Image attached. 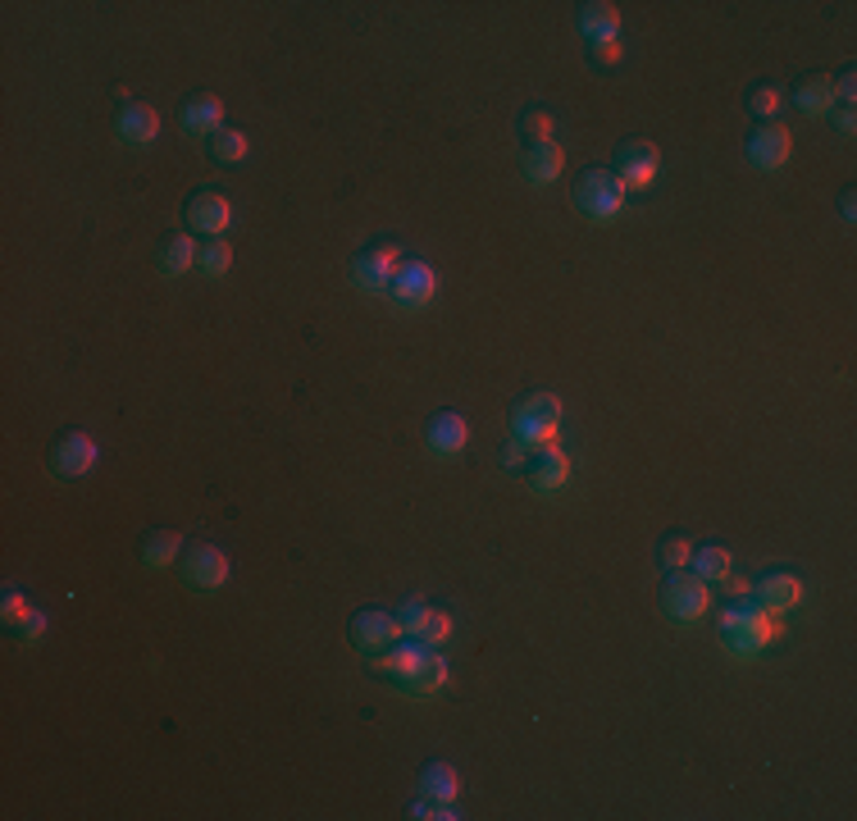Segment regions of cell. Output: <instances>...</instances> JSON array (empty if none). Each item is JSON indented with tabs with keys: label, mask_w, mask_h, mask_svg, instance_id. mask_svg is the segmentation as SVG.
<instances>
[{
	"label": "cell",
	"mask_w": 857,
	"mask_h": 821,
	"mask_svg": "<svg viewBox=\"0 0 857 821\" xmlns=\"http://www.w3.org/2000/svg\"><path fill=\"white\" fill-rule=\"evenodd\" d=\"M775 639H781V621H775V611H766L752 594L730 598L721 607V644L735 657H758L775 644Z\"/></svg>",
	"instance_id": "cell-1"
},
{
	"label": "cell",
	"mask_w": 857,
	"mask_h": 821,
	"mask_svg": "<svg viewBox=\"0 0 857 821\" xmlns=\"http://www.w3.org/2000/svg\"><path fill=\"white\" fill-rule=\"evenodd\" d=\"M561 429V397L557 393H525L511 406V439L525 443L529 452L552 443Z\"/></svg>",
	"instance_id": "cell-2"
},
{
	"label": "cell",
	"mask_w": 857,
	"mask_h": 821,
	"mask_svg": "<svg viewBox=\"0 0 857 821\" xmlns=\"http://www.w3.org/2000/svg\"><path fill=\"white\" fill-rule=\"evenodd\" d=\"M626 201H630V188L620 183V174H616L611 165H593V169L580 174V183H575V205H580L584 215H593V219H616L620 211H626Z\"/></svg>",
	"instance_id": "cell-3"
},
{
	"label": "cell",
	"mask_w": 857,
	"mask_h": 821,
	"mask_svg": "<svg viewBox=\"0 0 857 821\" xmlns=\"http://www.w3.org/2000/svg\"><path fill=\"white\" fill-rule=\"evenodd\" d=\"M662 607L670 621H698V616H707V607H712V584L698 580L693 571H670L666 588H662Z\"/></svg>",
	"instance_id": "cell-4"
},
{
	"label": "cell",
	"mask_w": 857,
	"mask_h": 821,
	"mask_svg": "<svg viewBox=\"0 0 857 821\" xmlns=\"http://www.w3.org/2000/svg\"><path fill=\"white\" fill-rule=\"evenodd\" d=\"M402 270V247L397 242H370L366 251H356L352 261V284L366 293H388Z\"/></svg>",
	"instance_id": "cell-5"
},
{
	"label": "cell",
	"mask_w": 857,
	"mask_h": 821,
	"mask_svg": "<svg viewBox=\"0 0 857 821\" xmlns=\"http://www.w3.org/2000/svg\"><path fill=\"white\" fill-rule=\"evenodd\" d=\"M616 174H620V183H626L630 192H639V188H653L657 183V174H662V151L647 142V138H630V142H620V151H616Z\"/></svg>",
	"instance_id": "cell-6"
},
{
	"label": "cell",
	"mask_w": 857,
	"mask_h": 821,
	"mask_svg": "<svg viewBox=\"0 0 857 821\" xmlns=\"http://www.w3.org/2000/svg\"><path fill=\"white\" fill-rule=\"evenodd\" d=\"M425 657H429V644H420V639H397V644H388L383 653H374V676L379 680H393L397 689H406L410 680H415V671L425 666Z\"/></svg>",
	"instance_id": "cell-7"
},
{
	"label": "cell",
	"mask_w": 857,
	"mask_h": 821,
	"mask_svg": "<svg viewBox=\"0 0 857 821\" xmlns=\"http://www.w3.org/2000/svg\"><path fill=\"white\" fill-rule=\"evenodd\" d=\"M96 456H100V448H96L92 433L69 429V433H60V439H56V448H50V471L64 475V479H83L96 466Z\"/></svg>",
	"instance_id": "cell-8"
},
{
	"label": "cell",
	"mask_w": 857,
	"mask_h": 821,
	"mask_svg": "<svg viewBox=\"0 0 857 821\" xmlns=\"http://www.w3.org/2000/svg\"><path fill=\"white\" fill-rule=\"evenodd\" d=\"M183 215H188V228H197V234L224 238V228L233 224V205H228V197L219 188H197L188 197V211Z\"/></svg>",
	"instance_id": "cell-9"
},
{
	"label": "cell",
	"mask_w": 857,
	"mask_h": 821,
	"mask_svg": "<svg viewBox=\"0 0 857 821\" xmlns=\"http://www.w3.org/2000/svg\"><path fill=\"white\" fill-rule=\"evenodd\" d=\"M743 151L758 169H781L794 151V138L785 123H752V133L743 138Z\"/></svg>",
	"instance_id": "cell-10"
},
{
	"label": "cell",
	"mask_w": 857,
	"mask_h": 821,
	"mask_svg": "<svg viewBox=\"0 0 857 821\" xmlns=\"http://www.w3.org/2000/svg\"><path fill=\"white\" fill-rule=\"evenodd\" d=\"M402 639V626H397V616L393 611H379V607H366V611H356L352 616V644L360 649V653H383L388 644H397Z\"/></svg>",
	"instance_id": "cell-11"
},
{
	"label": "cell",
	"mask_w": 857,
	"mask_h": 821,
	"mask_svg": "<svg viewBox=\"0 0 857 821\" xmlns=\"http://www.w3.org/2000/svg\"><path fill=\"white\" fill-rule=\"evenodd\" d=\"M521 475L529 479L534 493H561V484L570 479V456H566L557 443H543V448L529 452V461H525Z\"/></svg>",
	"instance_id": "cell-12"
},
{
	"label": "cell",
	"mask_w": 857,
	"mask_h": 821,
	"mask_svg": "<svg viewBox=\"0 0 857 821\" xmlns=\"http://www.w3.org/2000/svg\"><path fill=\"white\" fill-rule=\"evenodd\" d=\"M393 301H402V306H429L433 297H438V270L429 265V261H402V270H397V278H393Z\"/></svg>",
	"instance_id": "cell-13"
},
{
	"label": "cell",
	"mask_w": 857,
	"mask_h": 821,
	"mask_svg": "<svg viewBox=\"0 0 857 821\" xmlns=\"http://www.w3.org/2000/svg\"><path fill=\"white\" fill-rule=\"evenodd\" d=\"M183 575H188V584L192 588H224L228 584V552L224 548H215V544H197L188 557H183Z\"/></svg>",
	"instance_id": "cell-14"
},
{
	"label": "cell",
	"mask_w": 857,
	"mask_h": 821,
	"mask_svg": "<svg viewBox=\"0 0 857 821\" xmlns=\"http://www.w3.org/2000/svg\"><path fill=\"white\" fill-rule=\"evenodd\" d=\"M425 443L433 456H456L465 443H471V425H465L461 410H433L429 425H425Z\"/></svg>",
	"instance_id": "cell-15"
},
{
	"label": "cell",
	"mask_w": 857,
	"mask_h": 821,
	"mask_svg": "<svg viewBox=\"0 0 857 821\" xmlns=\"http://www.w3.org/2000/svg\"><path fill=\"white\" fill-rule=\"evenodd\" d=\"M758 598L766 611H775V616H785V611H794L798 603H802V580L794 575V571H766L762 580H758Z\"/></svg>",
	"instance_id": "cell-16"
},
{
	"label": "cell",
	"mask_w": 857,
	"mask_h": 821,
	"mask_svg": "<svg viewBox=\"0 0 857 821\" xmlns=\"http://www.w3.org/2000/svg\"><path fill=\"white\" fill-rule=\"evenodd\" d=\"M115 123H119V138L128 146H146L160 138V115H155V106H146V100H123Z\"/></svg>",
	"instance_id": "cell-17"
},
{
	"label": "cell",
	"mask_w": 857,
	"mask_h": 821,
	"mask_svg": "<svg viewBox=\"0 0 857 821\" xmlns=\"http://www.w3.org/2000/svg\"><path fill=\"white\" fill-rule=\"evenodd\" d=\"M183 128L188 133H201V138H215L219 128H224V100L215 96V92H197V96H188L183 100Z\"/></svg>",
	"instance_id": "cell-18"
},
{
	"label": "cell",
	"mask_w": 857,
	"mask_h": 821,
	"mask_svg": "<svg viewBox=\"0 0 857 821\" xmlns=\"http://www.w3.org/2000/svg\"><path fill=\"white\" fill-rule=\"evenodd\" d=\"M197 255H201V247L192 234H169V238H160V251H155V270L165 278H178V274L197 270Z\"/></svg>",
	"instance_id": "cell-19"
},
{
	"label": "cell",
	"mask_w": 857,
	"mask_h": 821,
	"mask_svg": "<svg viewBox=\"0 0 857 821\" xmlns=\"http://www.w3.org/2000/svg\"><path fill=\"white\" fill-rule=\"evenodd\" d=\"M835 100H840L835 73H808V79L794 87V106L802 115H830V110H835Z\"/></svg>",
	"instance_id": "cell-20"
},
{
	"label": "cell",
	"mask_w": 857,
	"mask_h": 821,
	"mask_svg": "<svg viewBox=\"0 0 857 821\" xmlns=\"http://www.w3.org/2000/svg\"><path fill=\"white\" fill-rule=\"evenodd\" d=\"M138 557H142L146 571H165V567H174V561H183V534L178 530H146Z\"/></svg>",
	"instance_id": "cell-21"
},
{
	"label": "cell",
	"mask_w": 857,
	"mask_h": 821,
	"mask_svg": "<svg viewBox=\"0 0 857 821\" xmlns=\"http://www.w3.org/2000/svg\"><path fill=\"white\" fill-rule=\"evenodd\" d=\"M566 169V156L557 142H538V146H525V178L529 183H557Z\"/></svg>",
	"instance_id": "cell-22"
},
{
	"label": "cell",
	"mask_w": 857,
	"mask_h": 821,
	"mask_svg": "<svg viewBox=\"0 0 857 821\" xmlns=\"http://www.w3.org/2000/svg\"><path fill=\"white\" fill-rule=\"evenodd\" d=\"M580 33H584L588 41L620 37V10L607 5V0H588V5H580Z\"/></svg>",
	"instance_id": "cell-23"
},
{
	"label": "cell",
	"mask_w": 857,
	"mask_h": 821,
	"mask_svg": "<svg viewBox=\"0 0 857 821\" xmlns=\"http://www.w3.org/2000/svg\"><path fill=\"white\" fill-rule=\"evenodd\" d=\"M693 575L698 580H707V584H721L725 575L735 571V552L725 548V544H703V548H693Z\"/></svg>",
	"instance_id": "cell-24"
},
{
	"label": "cell",
	"mask_w": 857,
	"mask_h": 821,
	"mask_svg": "<svg viewBox=\"0 0 857 821\" xmlns=\"http://www.w3.org/2000/svg\"><path fill=\"white\" fill-rule=\"evenodd\" d=\"M420 789H425V799L456 804V794H461V776H456V766H452V762H429L425 772H420Z\"/></svg>",
	"instance_id": "cell-25"
},
{
	"label": "cell",
	"mask_w": 857,
	"mask_h": 821,
	"mask_svg": "<svg viewBox=\"0 0 857 821\" xmlns=\"http://www.w3.org/2000/svg\"><path fill=\"white\" fill-rule=\"evenodd\" d=\"M211 156L219 160V165H238V160H247L251 156V142H247V133H238V128H219V133L211 138Z\"/></svg>",
	"instance_id": "cell-26"
},
{
	"label": "cell",
	"mask_w": 857,
	"mask_h": 821,
	"mask_svg": "<svg viewBox=\"0 0 857 821\" xmlns=\"http://www.w3.org/2000/svg\"><path fill=\"white\" fill-rule=\"evenodd\" d=\"M657 561L666 567V575H670V571H689V561H693V538H685L680 530H670L662 544H657Z\"/></svg>",
	"instance_id": "cell-27"
},
{
	"label": "cell",
	"mask_w": 857,
	"mask_h": 821,
	"mask_svg": "<svg viewBox=\"0 0 857 821\" xmlns=\"http://www.w3.org/2000/svg\"><path fill=\"white\" fill-rule=\"evenodd\" d=\"M443 685H448V657L429 653V657H425V666L415 671V680L406 685V694H438Z\"/></svg>",
	"instance_id": "cell-28"
},
{
	"label": "cell",
	"mask_w": 857,
	"mask_h": 821,
	"mask_svg": "<svg viewBox=\"0 0 857 821\" xmlns=\"http://www.w3.org/2000/svg\"><path fill=\"white\" fill-rule=\"evenodd\" d=\"M228 265H233V247H228L224 238H205V242H201V255H197V270H201L205 278H224Z\"/></svg>",
	"instance_id": "cell-29"
},
{
	"label": "cell",
	"mask_w": 857,
	"mask_h": 821,
	"mask_svg": "<svg viewBox=\"0 0 857 821\" xmlns=\"http://www.w3.org/2000/svg\"><path fill=\"white\" fill-rule=\"evenodd\" d=\"M410 639H420V644H429V649H438V644H448L452 639V611L448 607H429V616H425V626L415 630Z\"/></svg>",
	"instance_id": "cell-30"
},
{
	"label": "cell",
	"mask_w": 857,
	"mask_h": 821,
	"mask_svg": "<svg viewBox=\"0 0 857 821\" xmlns=\"http://www.w3.org/2000/svg\"><path fill=\"white\" fill-rule=\"evenodd\" d=\"M552 128H557V119H552V110H543V106H529V110L521 115V138H525V146L552 142Z\"/></svg>",
	"instance_id": "cell-31"
},
{
	"label": "cell",
	"mask_w": 857,
	"mask_h": 821,
	"mask_svg": "<svg viewBox=\"0 0 857 821\" xmlns=\"http://www.w3.org/2000/svg\"><path fill=\"white\" fill-rule=\"evenodd\" d=\"M743 106H748V115H752V119H771L775 110L785 106V96H781V87H775V83H758V87H748Z\"/></svg>",
	"instance_id": "cell-32"
},
{
	"label": "cell",
	"mask_w": 857,
	"mask_h": 821,
	"mask_svg": "<svg viewBox=\"0 0 857 821\" xmlns=\"http://www.w3.org/2000/svg\"><path fill=\"white\" fill-rule=\"evenodd\" d=\"M28 611H33V607H28V594H23L19 584H5V598H0V621H5V626H19Z\"/></svg>",
	"instance_id": "cell-33"
},
{
	"label": "cell",
	"mask_w": 857,
	"mask_h": 821,
	"mask_svg": "<svg viewBox=\"0 0 857 821\" xmlns=\"http://www.w3.org/2000/svg\"><path fill=\"white\" fill-rule=\"evenodd\" d=\"M393 616H397V626H402V634H415V630H420V626H425V616H429V603H425V598H402Z\"/></svg>",
	"instance_id": "cell-34"
},
{
	"label": "cell",
	"mask_w": 857,
	"mask_h": 821,
	"mask_svg": "<svg viewBox=\"0 0 857 821\" xmlns=\"http://www.w3.org/2000/svg\"><path fill=\"white\" fill-rule=\"evenodd\" d=\"M10 634H14V644H37V639L46 634V611H41V607H33L19 626H10Z\"/></svg>",
	"instance_id": "cell-35"
},
{
	"label": "cell",
	"mask_w": 857,
	"mask_h": 821,
	"mask_svg": "<svg viewBox=\"0 0 857 821\" xmlns=\"http://www.w3.org/2000/svg\"><path fill=\"white\" fill-rule=\"evenodd\" d=\"M593 64L597 69H611V64H620V56H626V46H620V37H607V41H593Z\"/></svg>",
	"instance_id": "cell-36"
},
{
	"label": "cell",
	"mask_w": 857,
	"mask_h": 821,
	"mask_svg": "<svg viewBox=\"0 0 857 821\" xmlns=\"http://www.w3.org/2000/svg\"><path fill=\"white\" fill-rule=\"evenodd\" d=\"M525 461H529V448H525V443H515V439H507V443H502V466H507L511 475H521V471H525Z\"/></svg>",
	"instance_id": "cell-37"
},
{
	"label": "cell",
	"mask_w": 857,
	"mask_h": 821,
	"mask_svg": "<svg viewBox=\"0 0 857 821\" xmlns=\"http://www.w3.org/2000/svg\"><path fill=\"white\" fill-rule=\"evenodd\" d=\"M835 92H840V100H848V106H853V96H857V69L853 64H844L835 73Z\"/></svg>",
	"instance_id": "cell-38"
},
{
	"label": "cell",
	"mask_w": 857,
	"mask_h": 821,
	"mask_svg": "<svg viewBox=\"0 0 857 821\" xmlns=\"http://www.w3.org/2000/svg\"><path fill=\"white\" fill-rule=\"evenodd\" d=\"M830 119H835V128H840V133H853V128H857V110L848 106V100H844L840 110H830Z\"/></svg>",
	"instance_id": "cell-39"
},
{
	"label": "cell",
	"mask_w": 857,
	"mask_h": 821,
	"mask_svg": "<svg viewBox=\"0 0 857 821\" xmlns=\"http://www.w3.org/2000/svg\"><path fill=\"white\" fill-rule=\"evenodd\" d=\"M840 215H844V224H853V219H857V201H853V188L840 197Z\"/></svg>",
	"instance_id": "cell-40"
},
{
	"label": "cell",
	"mask_w": 857,
	"mask_h": 821,
	"mask_svg": "<svg viewBox=\"0 0 857 821\" xmlns=\"http://www.w3.org/2000/svg\"><path fill=\"white\" fill-rule=\"evenodd\" d=\"M725 584H730V598H748V594H752L748 580H730V575H725Z\"/></svg>",
	"instance_id": "cell-41"
}]
</instances>
